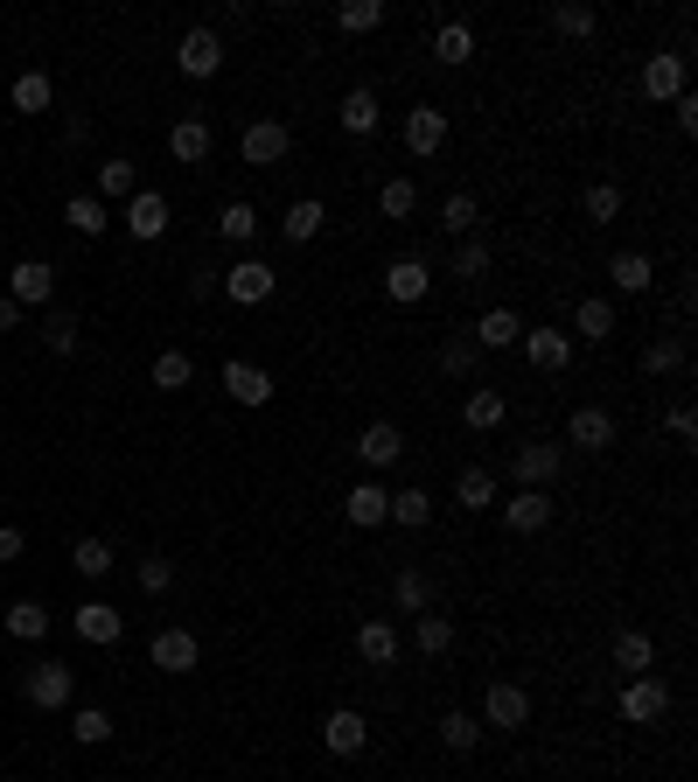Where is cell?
I'll return each mask as SVG.
<instances>
[{"mask_svg":"<svg viewBox=\"0 0 698 782\" xmlns=\"http://www.w3.org/2000/svg\"><path fill=\"white\" fill-rule=\"evenodd\" d=\"M106 196H126V203H134V196H140V168H134V162H106V168H98V203H106Z\"/></svg>","mask_w":698,"mask_h":782,"instance_id":"ee69618b","label":"cell"},{"mask_svg":"<svg viewBox=\"0 0 698 782\" xmlns=\"http://www.w3.org/2000/svg\"><path fill=\"white\" fill-rule=\"evenodd\" d=\"M8 98H14V113H49L57 106V85H49V70H21Z\"/></svg>","mask_w":698,"mask_h":782,"instance_id":"d6a6232c","label":"cell"},{"mask_svg":"<svg viewBox=\"0 0 698 782\" xmlns=\"http://www.w3.org/2000/svg\"><path fill=\"white\" fill-rule=\"evenodd\" d=\"M663 713H670V685H663L657 671H642V677H629V685H622V720L629 726H657Z\"/></svg>","mask_w":698,"mask_h":782,"instance_id":"6da1fadb","label":"cell"},{"mask_svg":"<svg viewBox=\"0 0 698 782\" xmlns=\"http://www.w3.org/2000/svg\"><path fill=\"white\" fill-rule=\"evenodd\" d=\"M580 335H587V343H608V335H615V301L587 294V301L573 307V343H580Z\"/></svg>","mask_w":698,"mask_h":782,"instance_id":"83f0119b","label":"cell"},{"mask_svg":"<svg viewBox=\"0 0 698 782\" xmlns=\"http://www.w3.org/2000/svg\"><path fill=\"white\" fill-rule=\"evenodd\" d=\"M377 91L371 85H356V91H343V106H335V119H343V134H356V140H364V134H377Z\"/></svg>","mask_w":698,"mask_h":782,"instance_id":"603a6c76","label":"cell"},{"mask_svg":"<svg viewBox=\"0 0 698 782\" xmlns=\"http://www.w3.org/2000/svg\"><path fill=\"white\" fill-rule=\"evenodd\" d=\"M642 98H657V106H678V98H685V57H663V49H657V57L642 63Z\"/></svg>","mask_w":698,"mask_h":782,"instance_id":"9a60e30c","label":"cell"},{"mask_svg":"<svg viewBox=\"0 0 698 782\" xmlns=\"http://www.w3.org/2000/svg\"><path fill=\"white\" fill-rule=\"evenodd\" d=\"M503 525H510V531H524V538H531V531H545V525H552V497H545V489H517V497L503 504Z\"/></svg>","mask_w":698,"mask_h":782,"instance_id":"ffe728a7","label":"cell"},{"mask_svg":"<svg viewBox=\"0 0 698 782\" xmlns=\"http://www.w3.org/2000/svg\"><path fill=\"white\" fill-rule=\"evenodd\" d=\"M42 343H49V356H70V350H77V322H70V315H49V322H42Z\"/></svg>","mask_w":698,"mask_h":782,"instance_id":"f5cc1de1","label":"cell"},{"mask_svg":"<svg viewBox=\"0 0 698 782\" xmlns=\"http://www.w3.org/2000/svg\"><path fill=\"white\" fill-rule=\"evenodd\" d=\"M608 280H615V294H650L657 286V266L642 252H615L608 258Z\"/></svg>","mask_w":698,"mask_h":782,"instance_id":"d4e9b609","label":"cell"},{"mask_svg":"<svg viewBox=\"0 0 698 782\" xmlns=\"http://www.w3.org/2000/svg\"><path fill=\"white\" fill-rule=\"evenodd\" d=\"M196 378V363L183 356V350H161V356H154V384H161V391H183Z\"/></svg>","mask_w":698,"mask_h":782,"instance_id":"c3c4849f","label":"cell"},{"mask_svg":"<svg viewBox=\"0 0 698 782\" xmlns=\"http://www.w3.org/2000/svg\"><path fill=\"white\" fill-rule=\"evenodd\" d=\"M475 224H482V203H475L469 189H454V196L441 203V231H454V238H475Z\"/></svg>","mask_w":698,"mask_h":782,"instance_id":"ab89813d","label":"cell"},{"mask_svg":"<svg viewBox=\"0 0 698 782\" xmlns=\"http://www.w3.org/2000/svg\"><path fill=\"white\" fill-rule=\"evenodd\" d=\"M670 113H678V134H698V98H691V91H685V98H678V106H670Z\"/></svg>","mask_w":698,"mask_h":782,"instance_id":"680465c9","label":"cell"},{"mask_svg":"<svg viewBox=\"0 0 698 782\" xmlns=\"http://www.w3.org/2000/svg\"><path fill=\"white\" fill-rule=\"evenodd\" d=\"M482 726H497V734L531 726V692H524V685H489V692H482Z\"/></svg>","mask_w":698,"mask_h":782,"instance_id":"8992f818","label":"cell"},{"mask_svg":"<svg viewBox=\"0 0 698 782\" xmlns=\"http://www.w3.org/2000/svg\"><path fill=\"white\" fill-rule=\"evenodd\" d=\"M343 517L356 531H371V525H384V517H392V489L384 482H356L350 497H343Z\"/></svg>","mask_w":698,"mask_h":782,"instance_id":"ac0fdd59","label":"cell"},{"mask_svg":"<svg viewBox=\"0 0 698 782\" xmlns=\"http://www.w3.org/2000/svg\"><path fill=\"white\" fill-rule=\"evenodd\" d=\"M559 461H566V448H552V440H524V448L510 454V476L524 482V489H545L559 476Z\"/></svg>","mask_w":698,"mask_h":782,"instance_id":"4fadbf2b","label":"cell"},{"mask_svg":"<svg viewBox=\"0 0 698 782\" xmlns=\"http://www.w3.org/2000/svg\"><path fill=\"white\" fill-rule=\"evenodd\" d=\"M70 741L106 747V741H112V713H106V706H77V713H70Z\"/></svg>","mask_w":698,"mask_h":782,"instance_id":"b9f144b4","label":"cell"},{"mask_svg":"<svg viewBox=\"0 0 698 782\" xmlns=\"http://www.w3.org/2000/svg\"><path fill=\"white\" fill-rule=\"evenodd\" d=\"M392 525L426 531L433 525V497H426V489H392Z\"/></svg>","mask_w":698,"mask_h":782,"instance_id":"f35d334b","label":"cell"},{"mask_svg":"<svg viewBox=\"0 0 698 782\" xmlns=\"http://www.w3.org/2000/svg\"><path fill=\"white\" fill-rule=\"evenodd\" d=\"M454 504L461 510H489V504H497V476H489V468H461V476H454Z\"/></svg>","mask_w":698,"mask_h":782,"instance_id":"8d00e7d4","label":"cell"},{"mask_svg":"<svg viewBox=\"0 0 698 782\" xmlns=\"http://www.w3.org/2000/svg\"><path fill=\"white\" fill-rule=\"evenodd\" d=\"M8 329H21V307H14L8 294H0V335H8Z\"/></svg>","mask_w":698,"mask_h":782,"instance_id":"91938a15","label":"cell"},{"mask_svg":"<svg viewBox=\"0 0 698 782\" xmlns=\"http://www.w3.org/2000/svg\"><path fill=\"white\" fill-rule=\"evenodd\" d=\"M70 629L85 636L91 649H112V643L126 636V615H119L112 602H77V608H70Z\"/></svg>","mask_w":698,"mask_h":782,"instance_id":"52a82bcc","label":"cell"},{"mask_svg":"<svg viewBox=\"0 0 698 782\" xmlns=\"http://www.w3.org/2000/svg\"><path fill=\"white\" fill-rule=\"evenodd\" d=\"M273 286H279V273L266 266V258H238V266L224 273V294L238 301V307H258V301H273Z\"/></svg>","mask_w":698,"mask_h":782,"instance_id":"30bf717a","label":"cell"},{"mask_svg":"<svg viewBox=\"0 0 698 782\" xmlns=\"http://www.w3.org/2000/svg\"><path fill=\"white\" fill-rule=\"evenodd\" d=\"M517 350H524V363H531V371H566V363H573V335H566V329H552V322H538V329H524V335H517Z\"/></svg>","mask_w":698,"mask_h":782,"instance_id":"3957f363","label":"cell"},{"mask_svg":"<svg viewBox=\"0 0 698 782\" xmlns=\"http://www.w3.org/2000/svg\"><path fill=\"white\" fill-rule=\"evenodd\" d=\"M441 741H448L454 754H469V747L482 741V720H469V713H441Z\"/></svg>","mask_w":698,"mask_h":782,"instance_id":"f907efd6","label":"cell"},{"mask_svg":"<svg viewBox=\"0 0 698 782\" xmlns=\"http://www.w3.org/2000/svg\"><path fill=\"white\" fill-rule=\"evenodd\" d=\"M168 217H175V211H168V196H161V189H140L134 203H126V231H134V238H147V245L168 231Z\"/></svg>","mask_w":698,"mask_h":782,"instance_id":"d6986e66","label":"cell"},{"mask_svg":"<svg viewBox=\"0 0 698 782\" xmlns=\"http://www.w3.org/2000/svg\"><path fill=\"white\" fill-rule=\"evenodd\" d=\"M580 203H587V217H593V224H615V217H622V189H615V182H593Z\"/></svg>","mask_w":698,"mask_h":782,"instance_id":"681fc988","label":"cell"},{"mask_svg":"<svg viewBox=\"0 0 698 782\" xmlns=\"http://www.w3.org/2000/svg\"><path fill=\"white\" fill-rule=\"evenodd\" d=\"M335 21H343L350 36H371V29H384V0H343Z\"/></svg>","mask_w":698,"mask_h":782,"instance_id":"f6af8a7d","label":"cell"},{"mask_svg":"<svg viewBox=\"0 0 698 782\" xmlns=\"http://www.w3.org/2000/svg\"><path fill=\"white\" fill-rule=\"evenodd\" d=\"M21 545H29V538H21V525H0V566L21 559Z\"/></svg>","mask_w":698,"mask_h":782,"instance_id":"6f0895ef","label":"cell"},{"mask_svg":"<svg viewBox=\"0 0 698 782\" xmlns=\"http://www.w3.org/2000/svg\"><path fill=\"white\" fill-rule=\"evenodd\" d=\"M405 147L420 154V162H426V154H441L448 147V113L441 106H412L405 113Z\"/></svg>","mask_w":698,"mask_h":782,"instance_id":"2e32d148","label":"cell"},{"mask_svg":"<svg viewBox=\"0 0 698 782\" xmlns=\"http://www.w3.org/2000/svg\"><path fill=\"white\" fill-rule=\"evenodd\" d=\"M147 664H154V671H168V677H183V671H196V664H203V643H196L189 629H161V636L147 643Z\"/></svg>","mask_w":698,"mask_h":782,"instance_id":"8fae6325","label":"cell"},{"mask_svg":"<svg viewBox=\"0 0 698 782\" xmlns=\"http://www.w3.org/2000/svg\"><path fill=\"white\" fill-rule=\"evenodd\" d=\"M356 454H364L371 468H399V461H405V433H399L392 420H371L364 433H356Z\"/></svg>","mask_w":698,"mask_h":782,"instance_id":"e0dca14e","label":"cell"},{"mask_svg":"<svg viewBox=\"0 0 698 782\" xmlns=\"http://www.w3.org/2000/svg\"><path fill=\"white\" fill-rule=\"evenodd\" d=\"M517 335H524V322H517L510 307H489V315L475 322L469 343H475V350H517Z\"/></svg>","mask_w":698,"mask_h":782,"instance_id":"4316f807","label":"cell"},{"mask_svg":"<svg viewBox=\"0 0 698 782\" xmlns=\"http://www.w3.org/2000/svg\"><path fill=\"white\" fill-rule=\"evenodd\" d=\"M63 224L77 231V238H106V231H112V211H106L98 196H70V203H63Z\"/></svg>","mask_w":698,"mask_h":782,"instance_id":"4dcf8cb0","label":"cell"},{"mask_svg":"<svg viewBox=\"0 0 698 782\" xmlns=\"http://www.w3.org/2000/svg\"><path fill=\"white\" fill-rule=\"evenodd\" d=\"M224 391H230V399H238V405H266V399H273V378L258 371V363L230 356V363H224Z\"/></svg>","mask_w":698,"mask_h":782,"instance_id":"44dd1931","label":"cell"},{"mask_svg":"<svg viewBox=\"0 0 698 782\" xmlns=\"http://www.w3.org/2000/svg\"><path fill=\"white\" fill-rule=\"evenodd\" d=\"M356 657L377 664V671H392V664H399V629H392L384 615H371L364 629H356Z\"/></svg>","mask_w":698,"mask_h":782,"instance_id":"7402d4cb","label":"cell"},{"mask_svg":"<svg viewBox=\"0 0 698 782\" xmlns=\"http://www.w3.org/2000/svg\"><path fill=\"white\" fill-rule=\"evenodd\" d=\"M392 608H399V615H426V608H433V580H426L420 566H399V573H392Z\"/></svg>","mask_w":698,"mask_h":782,"instance_id":"cb8c5ba5","label":"cell"},{"mask_svg":"<svg viewBox=\"0 0 698 782\" xmlns=\"http://www.w3.org/2000/svg\"><path fill=\"white\" fill-rule=\"evenodd\" d=\"M49 294H57V273H49V258H21V266L8 273V301L29 315V307H49Z\"/></svg>","mask_w":698,"mask_h":782,"instance_id":"9c48e42d","label":"cell"},{"mask_svg":"<svg viewBox=\"0 0 698 782\" xmlns=\"http://www.w3.org/2000/svg\"><path fill=\"white\" fill-rule=\"evenodd\" d=\"M566 440H573V448H587V454H608V448H615V412H608V405H580L573 420H566Z\"/></svg>","mask_w":698,"mask_h":782,"instance_id":"5bb4252c","label":"cell"},{"mask_svg":"<svg viewBox=\"0 0 698 782\" xmlns=\"http://www.w3.org/2000/svg\"><path fill=\"white\" fill-rule=\"evenodd\" d=\"M168 154L175 162H210V119H175V134H168Z\"/></svg>","mask_w":698,"mask_h":782,"instance_id":"f546056e","label":"cell"},{"mask_svg":"<svg viewBox=\"0 0 698 782\" xmlns=\"http://www.w3.org/2000/svg\"><path fill=\"white\" fill-rule=\"evenodd\" d=\"M608 657H615V671H629V677H642V671H650V664H657V643H650V636H642V629H622V636H615V643H608Z\"/></svg>","mask_w":698,"mask_h":782,"instance_id":"f1b7e54d","label":"cell"},{"mask_svg":"<svg viewBox=\"0 0 698 782\" xmlns=\"http://www.w3.org/2000/svg\"><path fill=\"white\" fill-rule=\"evenodd\" d=\"M217 238H224V245H252V238H258V211H252L245 196L217 211Z\"/></svg>","mask_w":698,"mask_h":782,"instance_id":"e575fe53","label":"cell"},{"mask_svg":"<svg viewBox=\"0 0 698 782\" xmlns=\"http://www.w3.org/2000/svg\"><path fill=\"white\" fill-rule=\"evenodd\" d=\"M21 692H29V706H42V713H63V706H70V692H77V671L42 657L29 677H21Z\"/></svg>","mask_w":698,"mask_h":782,"instance_id":"7a4b0ae2","label":"cell"},{"mask_svg":"<svg viewBox=\"0 0 698 782\" xmlns=\"http://www.w3.org/2000/svg\"><path fill=\"white\" fill-rule=\"evenodd\" d=\"M552 29H559V36H593V29H601V14H593L587 0H559V8H552Z\"/></svg>","mask_w":698,"mask_h":782,"instance_id":"bcb514c9","label":"cell"},{"mask_svg":"<svg viewBox=\"0 0 698 782\" xmlns=\"http://www.w3.org/2000/svg\"><path fill=\"white\" fill-rule=\"evenodd\" d=\"M642 371H650V378H670V371H685V343H678V335H657V343L642 350Z\"/></svg>","mask_w":698,"mask_h":782,"instance_id":"7dc6e473","label":"cell"},{"mask_svg":"<svg viewBox=\"0 0 698 782\" xmlns=\"http://www.w3.org/2000/svg\"><path fill=\"white\" fill-rule=\"evenodd\" d=\"M384 294H392L399 307H412V301H426V294H433V266H426V258H420V252H399V258H392V266H384Z\"/></svg>","mask_w":698,"mask_h":782,"instance_id":"5b68a950","label":"cell"},{"mask_svg":"<svg viewBox=\"0 0 698 782\" xmlns=\"http://www.w3.org/2000/svg\"><path fill=\"white\" fill-rule=\"evenodd\" d=\"M8 636H14V643H42V636H49V608H42V602H14V608H8Z\"/></svg>","mask_w":698,"mask_h":782,"instance_id":"60d3db41","label":"cell"},{"mask_svg":"<svg viewBox=\"0 0 698 782\" xmlns=\"http://www.w3.org/2000/svg\"><path fill=\"white\" fill-rule=\"evenodd\" d=\"M475 57V29H469V21H441V36H433V63H469Z\"/></svg>","mask_w":698,"mask_h":782,"instance_id":"1f68e13d","label":"cell"},{"mask_svg":"<svg viewBox=\"0 0 698 782\" xmlns=\"http://www.w3.org/2000/svg\"><path fill=\"white\" fill-rule=\"evenodd\" d=\"M322 747H328V754H364V747H371V720L356 713V706L322 713Z\"/></svg>","mask_w":698,"mask_h":782,"instance_id":"7c38bea8","label":"cell"},{"mask_svg":"<svg viewBox=\"0 0 698 782\" xmlns=\"http://www.w3.org/2000/svg\"><path fill=\"white\" fill-rule=\"evenodd\" d=\"M322 224H328V211H322L315 196L287 203V217H279V231H287V245H315V238H322Z\"/></svg>","mask_w":698,"mask_h":782,"instance_id":"484cf974","label":"cell"},{"mask_svg":"<svg viewBox=\"0 0 698 782\" xmlns=\"http://www.w3.org/2000/svg\"><path fill=\"white\" fill-rule=\"evenodd\" d=\"M175 587V566L168 559H140V594H168Z\"/></svg>","mask_w":698,"mask_h":782,"instance_id":"11a10c76","label":"cell"},{"mask_svg":"<svg viewBox=\"0 0 698 782\" xmlns=\"http://www.w3.org/2000/svg\"><path fill=\"white\" fill-rule=\"evenodd\" d=\"M412 643H420L426 657H448V649H454V622H448V615H433V608H426V615H412Z\"/></svg>","mask_w":698,"mask_h":782,"instance_id":"74e56055","label":"cell"},{"mask_svg":"<svg viewBox=\"0 0 698 782\" xmlns=\"http://www.w3.org/2000/svg\"><path fill=\"white\" fill-rule=\"evenodd\" d=\"M475 356H482V350L469 343V335H461V343H448V350H441V371H448V378H469V371H475Z\"/></svg>","mask_w":698,"mask_h":782,"instance_id":"db71d44e","label":"cell"},{"mask_svg":"<svg viewBox=\"0 0 698 782\" xmlns=\"http://www.w3.org/2000/svg\"><path fill=\"white\" fill-rule=\"evenodd\" d=\"M461 420H469L475 433H497V427L510 420V405H503V391H489V384H482V391H469V405H461Z\"/></svg>","mask_w":698,"mask_h":782,"instance_id":"836d02e7","label":"cell"},{"mask_svg":"<svg viewBox=\"0 0 698 782\" xmlns=\"http://www.w3.org/2000/svg\"><path fill=\"white\" fill-rule=\"evenodd\" d=\"M175 70L196 77V85H203V77H217V70H224V36H217V29H189L183 49H175Z\"/></svg>","mask_w":698,"mask_h":782,"instance_id":"ba28073f","label":"cell"},{"mask_svg":"<svg viewBox=\"0 0 698 782\" xmlns=\"http://www.w3.org/2000/svg\"><path fill=\"white\" fill-rule=\"evenodd\" d=\"M670 433H678V440H698V412H691V405H670Z\"/></svg>","mask_w":698,"mask_h":782,"instance_id":"9f6ffc18","label":"cell"},{"mask_svg":"<svg viewBox=\"0 0 698 782\" xmlns=\"http://www.w3.org/2000/svg\"><path fill=\"white\" fill-rule=\"evenodd\" d=\"M489 273V245L482 238H461V252H454V280H482Z\"/></svg>","mask_w":698,"mask_h":782,"instance_id":"816d5d0a","label":"cell"},{"mask_svg":"<svg viewBox=\"0 0 698 782\" xmlns=\"http://www.w3.org/2000/svg\"><path fill=\"white\" fill-rule=\"evenodd\" d=\"M70 566H77V573H85V580H106V573H112L119 559H112V545H106V538H77V553H70Z\"/></svg>","mask_w":698,"mask_h":782,"instance_id":"7bdbcfd3","label":"cell"},{"mask_svg":"<svg viewBox=\"0 0 698 782\" xmlns=\"http://www.w3.org/2000/svg\"><path fill=\"white\" fill-rule=\"evenodd\" d=\"M377 211L384 217H412V211H420V182H412V175H392V182H377Z\"/></svg>","mask_w":698,"mask_h":782,"instance_id":"d590c367","label":"cell"},{"mask_svg":"<svg viewBox=\"0 0 698 782\" xmlns=\"http://www.w3.org/2000/svg\"><path fill=\"white\" fill-rule=\"evenodd\" d=\"M287 147H294V134H287L279 119H252V126H245V140H238L245 168H279V162H287Z\"/></svg>","mask_w":698,"mask_h":782,"instance_id":"277c9868","label":"cell"}]
</instances>
